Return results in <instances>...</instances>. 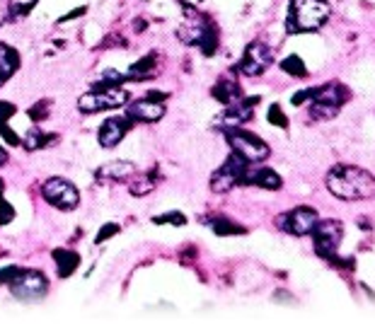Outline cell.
Returning a JSON list of instances; mask_svg holds the SVG:
<instances>
[{"instance_id":"obj_38","label":"cell","mask_w":375,"mask_h":324,"mask_svg":"<svg viewBox=\"0 0 375 324\" xmlns=\"http://www.w3.org/2000/svg\"><path fill=\"white\" fill-rule=\"evenodd\" d=\"M5 164H8V150L0 145V167H5Z\"/></svg>"},{"instance_id":"obj_10","label":"cell","mask_w":375,"mask_h":324,"mask_svg":"<svg viewBox=\"0 0 375 324\" xmlns=\"http://www.w3.org/2000/svg\"><path fill=\"white\" fill-rule=\"evenodd\" d=\"M272 49L264 41H252L250 46H245V54L235 66L237 73H242L245 78H259L267 73V68L272 66Z\"/></svg>"},{"instance_id":"obj_9","label":"cell","mask_w":375,"mask_h":324,"mask_svg":"<svg viewBox=\"0 0 375 324\" xmlns=\"http://www.w3.org/2000/svg\"><path fill=\"white\" fill-rule=\"evenodd\" d=\"M247 164L250 162L242 160L237 152H230L228 160L223 162L213 174H211V184H208L211 191L213 194H228V191L235 189V186H240V179H242V172H245Z\"/></svg>"},{"instance_id":"obj_34","label":"cell","mask_w":375,"mask_h":324,"mask_svg":"<svg viewBox=\"0 0 375 324\" xmlns=\"http://www.w3.org/2000/svg\"><path fill=\"white\" fill-rule=\"evenodd\" d=\"M15 114H17L15 104L13 102H5V99H0V123H8Z\"/></svg>"},{"instance_id":"obj_33","label":"cell","mask_w":375,"mask_h":324,"mask_svg":"<svg viewBox=\"0 0 375 324\" xmlns=\"http://www.w3.org/2000/svg\"><path fill=\"white\" fill-rule=\"evenodd\" d=\"M315 90H318V87H308V90L296 92V95L291 97V104H293V107H303V104H310V99L315 97Z\"/></svg>"},{"instance_id":"obj_6","label":"cell","mask_w":375,"mask_h":324,"mask_svg":"<svg viewBox=\"0 0 375 324\" xmlns=\"http://www.w3.org/2000/svg\"><path fill=\"white\" fill-rule=\"evenodd\" d=\"M42 196L46 203L54 206V208H58V211H63V213L75 211L80 203L78 186H75L70 179H66V177H49L42 186Z\"/></svg>"},{"instance_id":"obj_8","label":"cell","mask_w":375,"mask_h":324,"mask_svg":"<svg viewBox=\"0 0 375 324\" xmlns=\"http://www.w3.org/2000/svg\"><path fill=\"white\" fill-rule=\"evenodd\" d=\"M8 286L17 300H42L49 293V279L37 269H20Z\"/></svg>"},{"instance_id":"obj_41","label":"cell","mask_w":375,"mask_h":324,"mask_svg":"<svg viewBox=\"0 0 375 324\" xmlns=\"http://www.w3.org/2000/svg\"><path fill=\"white\" fill-rule=\"evenodd\" d=\"M201 3H203V0H201Z\"/></svg>"},{"instance_id":"obj_36","label":"cell","mask_w":375,"mask_h":324,"mask_svg":"<svg viewBox=\"0 0 375 324\" xmlns=\"http://www.w3.org/2000/svg\"><path fill=\"white\" fill-rule=\"evenodd\" d=\"M85 13H87L85 5H78L75 10H70V13H66L63 17H58V25H66V22H70V20H78V17H83Z\"/></svg>"},{"instance_id":"obj_37","label":"cell","mask_w":375,"mask_h":324,"mask_svg":"<svg viewBox=\"0 0 375 324\" xmlns=\"http://www.w3.org/2000/svg\"><path fill=\"white\" fill-rule=\"evenodd\" d=\"M145 97H150V99H155V102H167V92H157V90H150Z\"/></svg>"},{"instance_id":"obj_12","label":"cell","mask_w":375,"mask_h":324,"mask_svg":"<svg viewBox=\"0 0 375 324\" xmlns=\"http://www.w3.org/2000/svg\"><path fill=\"white\" fill-rule=\"evenodd\" d=\"M240 186H259V189H267V191H279L281 186H284V179H281L279 172H274L272 167H267V164L250 162L242 172Z\"/></svg>"},{"instance_id":"obj_32","label":"cell","mask_w":375,"mask_h":324,"mask_svg":"<svg viewBox=\"0 0 375 324\" xmlns=\"http://www.w3.org/2000/svg\"><path fill=\"white\" fill-rule=\"evenodd\" d=\"M0 138H3L5 143L10 145V148H17V145H22V138L13 131V128L8 126V123H0Z\"/></svg>"},{"instance_id":"obj_40","label":"cell","mask_w":375,"mask_h":324,"mask_svg":"<svg viewBox=\"0 0 375 324\" xmlns=\"http://www.w3.org/2000/svg\"><path fill=\"white\" fill-rule=\"evenodd\" d=\"M5 17H8V15H3V13H0V25H3V22H5Z\"/></svg>"},{"instance_id":"obj_24","label":"cell","mask_w":375,"mask_h":324,"mask_svg":"<svg viewBox=\"0 0 375 324\" xmlns=\"http://www.w3.org/2000/svg\"><path fill=\"white\" fill-rule=\"evenodd\" d=\"M208 225L218 238H233V235L247 233V228L240 225V223H235V220H230V218H213V220H208Z\"/></svg>"},{"instance_id":"obj_13","label":"cell","mask_w":375,"mask_h":324,"mask_svg":"<svg viewBox=\"0 0 375 324\" xmlns=\"http://www.w3.org/2000/svg\"><path fill=\"white\" fill-rule=\"evenodd\" d=\"M259 104V97H242L240 102L225 107V111L216 119V128L228 131V128H237L242 123H247L254 116V107Z\"/></svg>"},{"instance_id":"obj_14","label":"cell","mask_w":375,"mask_h":324,"mask_svg":"<svg viewBox=\"0 0 375 324\" xmlns=\"http://www.w3.org/2000/svg\"><path fill=\"white\" fill-rule=\"evenodd\" d=\"M126 119L131 121H143V123H157L167 114L165 102H155L150 97L136 99V102H126Z\"/></svg>"},{"instance_id":"obj_19","label":"cell","mask_w":375,"mask_h":324,"mask_svg":"<svg viewBox=\"0 0 375 324\" xmlns=\"http://www.w3.org/2000/svg\"><path fill=\"white\" fill-rule=\"evenodd\" d=\"M211 97L218 99V102L225 104V107H230V104H235L245 97V92H242V87H240L237 80L220 78L213 87H211Z\"/></svg>"},{"instance_id":"obj_15","label":"cell","mask_w":375,"mask_h":324,"mask_svg":"<svg viewBox=\"0 0 375 324\" xmlns=\"http://www.w3.org/2000/svg\"><path fill=\"white\" fill-rule=\"evenodd\" d=\"M131 131V119H119V116H114V119H107L102 121V126H99L97 131V140L102 148H116V145L124 140V135Z\"/></svg>"},{"instance_id":"obj_7","label":"cell","mask_w":375,"mask_h":324,"mask_svg":"<svg viewBox=\"0 0 375 324\" xmlns=\"http://www.w3.org/2000/svg\"><path fill=\"white\" fill-rule=\"evenodd\" d=\"M310 235H313V245H315L318 257L330 262L332 257H337L339 245H342L344 225H342V220H337V218H325V220H318V225L313 228V233Z\"/></svg>"},{"instance_id":"obj_39","label":"cell","mask_w":375,"mask_h":324,"mask_svg":"<svg viewBox=\"0 0 375 324\" xmlns=\"http://www.w3.org/2000/svg\"><path fill=\"white\" fill-rule=\"evenodd\" d=\"M3 194H5V181L0 179V196H3Z\"/></svg>"},{"instance_id":"obj_28","label":"cell","mask_w":375,"mask_h":324,"mask_svg":"<svg viewBox=\"0 0 375 324\" xmlns=\"http://www.w3.org/2000/svg\"><path fill=\"white\" fill-rule=\"evenodd\" d=\"M153 225H172V228H184L186 225V216L179 213V211H172V213H162L153 218Z\"/></svg>"},{"instance_id":"obj_2","label":"cell","mask_w":375,"mask_h":324,"mask_svg":"<svg viewBox=\"0 0 375 324\" xmlns=\"http://www.w3.org/2000/svg\"><path fill=\"white\" fill-rule=\"evenodd\" d=\"M184 8H186V13H189V17H186V22H181L177 29L179 41L186 46H198V51L208 58L216 56L218 44H220V34H218L216 22L206 15L196 13L191 5H184Z\"/></svg>"},{"instance_id":"obj_16","label":"cell","mask_w":375,"mask_h":324,"mask_svg":"<svg viewBox=\"0 0 375 324\" xmlns=\"http://www.w3.org/2000/svg\"><path fill=\"white\" fill-rule=\"evenodd\" d=\"M349 99H351L349 87L344 85V82L332 80V82H327V85L318 87V90H315V97L310 99V102H325V104H332V107L342 109Z\"/></svg>"},{"instance_id":"obj_22","label":"cell","mask_w":375,"mask_h":324,"mask_svg":"<svg viewBox=\"0 0 375 324\" xmlns=\"http://www.w3.org/2000/svg\"><path fill=\"white\" fill-rule=\"evenodd\" d=\"M58 138H61L58 133H44L39 126H34V128H29L27 135L22 138V145H25V150H44V148H49V145H56Z\"/></svg>"},{"instance_id":"obj_4","label":"cell","mask_w":375,"mask_h":324,"mask_svg":"<svg viewBox=\"0 0 375 324\" xmlns=\"http://www.w3.org/2000/svg\"><path fill=\"white\" fill-rule=\"evenodd\" d=\"M128 99H131V95L121 85H109L104 80H97L92 90L78 99V109L83 114H99V111L126 107Z\"/></svg>"},{"instance_id":"obj_31","label":"cell","mask_w":375,"mask_h":324,"mask_svg":"<svg viewBox=\"0 0 375 324\" xmlns=\"http://www.w3.org/2000/svg\"><path fill=\"white\" fill-rule=\"evenodd\" d=\"M15 208H13V203L10 201H5V196H0V228H5V225H10V223L15 220Z\"/></svg>"},{"instance_id":"obj_29","label":"cell","mask_w":375,"mask_h":324,"mask_svg":"<svg viewBox=\"0 0 375 324\" xmlns=\"http://www.w3.org/2000/svg\"><path fill=\"white\" fill-rule=\"evenodd\" d=\"M267 121L272 123V126H279V128H289V116L284 114V109H281V104H272L267 111Z\"/></svg>"},{"instance_id":"obj_21","label":"cell","mask_w":375,"mask_h":324,"mask_svg":"<svg viewBox=\"0 0 375 324\" xmlns=\"http://www.w3.org/2000/svg\"><path fill=\"white\" fill-rule=\"evenodd\" d=\"M51 257H54L58 279H70L80 267V255L73 250H54L51 252Z\"/></svg>"},{"instance_id":"obj_23","label":"cell","mask_w":375,"mask_h":324,"mask_svg":"<svg viewBox=\"0 0 375 324\" xmlns=\"http://www.w3.org/2000/svg\"><path fill=\"white\" fill-rule=\"evenodd\" d=\"M155 186H157V169L140 174L136 179H128V191H131L133 196H148Z\"/></svg>"},{"instance_id":"obj_3","label":"cell","mask_w":375,"mask_h":324,"mask_svg":"<svg viewBox=\"0 0 375 324\" xmlns=\"http://www.w3.org/2000/svg\"><path fill=\"white\" fill-rule=\"evenodd\" d=\"M332 17V5L327 0H291L286 17V34L318 32Z\"/></svg>"},{"instance_id":"obj_5","label":"cell","mask_w":375,"mask_h":324,"mask_svg":"<svg viewBox=\"0 0 375 324\" xmlns=\"http://www.w3.org/2000/svg\"><path fill=\"white\" fill-rule=\"evenodd\" d=\"M225 133V140L230 143V150L237 152L242 160L247 162H264L269 155H272V150H269V145L264 143V140L259 138V135L245 131L242 126L237 128H228Z\"/></svg>"},{"instance_id":"obj_30","label":"cell","mask_w":375,"mask_h":324,"mask_svg":"<svg viewBox=\"0 0 375 324\" xmlns=\"http://www.w3.org/2000/svg\"><path fill=\"white\" fill-rule=\"evenodd\" d=\"M119 233H121V225H119V223H104V225L99 228V233L95 235V245H104L107 240L116 238Z\"/></svg>"},{"instance_id":"obj_18","label":"cell","mask_w":375,"mask_h":324,"mask_svg":"<svg viewBox=\"0 0 375 324\" xmlns=\"http://www.w3.org/2000/svg\"><path fill=\"white\" fill-rule=\"evenodd\" d=\"M20 66H22L20 51H17L15 46L5 44V41H0V87L13 78L17 70H20Z\"/></svg>"},{"instance_id":"obj_17","label":"cell","mask_w":375,"mask_h":324,"mask_svg":"<svg viewBox=\"0 0 375 324\" xmlns=\"http://www.w3.org/2000/svg\"><path fill=\"white\" fill-rule=\"evenodd\" d=\"M157 63H160V61H157V54H155V51H150L148 56L138 58V61L126 70L124 80L126 82H148V80H153L157 75Z\"/></svg>"},{"instance_id":"obj_27","label":"cell","mask_w":375,"mask_h":324,"mask_svg":"<svg viewBox=\"0 0 375 324\" xmlns=\"http://www.w3.org/2000/svg\"><path fill=\"white\" fill-rule=\"evenodd\" d=\"M51 99H39L37 104H32L29 107V119H32L34 123H42L49 119V111H51Z\"/></svg>"},{"instance_id":"obj_11","label":"cell","mask_w":375,"mask_h":324,"mask_svg":"<svg viewBox=\"0 0 375 324\" xmlns=\"http://www.w3.org/2000/svg\"><path fill=\"white\" fill-rule=\"evenodd\" d=\"M320 216L315 208L310 206H298V208L289 211V213H281L276 218V225L289 235H296V238H306V235L313 233V228L318 225Z\"/></svg>"},{"instance_id":"obj_26","label":"cell","mask_w":375,"mask_h":324,"mask_svg":"<svg viewBox=\"0 0 375 324\" xmlns=\"http://www.w3.org/2000/svg\"><path fill=\"white\" fill-rule=\"evenodd\" d=\"M39 5V0H10L8 3V20H25Z\"/></svg>"},{"instance_id":"obj_20","label":"cell","mask_w":375,"mask_h":324,"mask_svg":"<svg viewBox=\"0 0 375 324\" xmlns=\"http://www.w3.org/2000/svg\"><path fill=\"white\" fill-rule=\"evenodd\" d=\"M133 172H136L133 162L114 160V162L102 164V167L97 169V179L99 181H126V179H131Z\"/></svg>"},{"instance_id":"obj_25","label":"cell","mask_w":375,"mask_h":324,"mask_svg":"<svg viewBox=\"0 0 375 324\" xmlns=\"http://www.w3.org/2000/svg\"><path fill=\"white\" fill-rule=\"evenodd\" d=\"M281 70H284L286 75H291V78H308V68H306V63H303V58L301 56H296V54H291V56H286L284 61H281Z\"/></svg>"},{"instance_id":"obj_35","label":"cell","mask_w":375,"mask_h":324,"mask_svg":"<svg viewBox=\"0 0 375 324\" xmlns=\"http://www.w3.org/2000/svg\"><path fill=\"white\" fill-rule=\"evenodd\" d=\"M20 271V267H15V264H10V267L0 269V286H8L10 281L15 279V274Z\"/></svg>"},{"instance_id":"obj_1","label":"cell","mask_w":375,"mask_h":324,"mask_svg":"<svg viewBox=\"0 0 375 324\" xmlns=\"http://www.w3.org/2000/svg\"><path fill=\"white\" fill-rule=\"evenodd\" d=\"M332 196L342 201H366L375 196V177L356 164H337L325 179Z\"/></svg>"}]
</instances>
